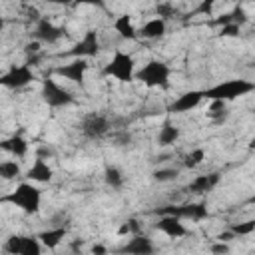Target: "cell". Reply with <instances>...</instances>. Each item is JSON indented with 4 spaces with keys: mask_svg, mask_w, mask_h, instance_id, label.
<instances>
[{
    "mask_svg": "<svg viewBox=\"0 0 255 255\" xmlns=\"http://www.w3.org/2000/svg\"><path fill=\"white\" fill-rule=\"evenodd\" d=\"M0 203H10L18 209H22L24 213L32 215L40 211V203H42V193L38 187H34L32 183H20L16 185V189H12L10 193L0 197Z\"/></svg>",
    "mask_w": 255,
    "mask_h": 255,
    "instance_id": "cell-1",
    "label": "cell"
},
{
    "mask_svg": "<svg viewBox=\"0 0 255 255\" xmlns=\"http://www.w3.org/2000/svg\"><path fill=\"white\" fill-rule=\"evenodd\" d=\"M255 90V84L249 80H227L221 84H215L213 88L203 90V98L205 100H223V102H231L235 98L247 96Z\"/></svg>",
    "mask_w": 255,
    "mask_h": 255,
    "instance_id": "cell-2",
    "label": "cell"
},
{
    "mask_svg": "<svg viewBox=\"0 0 255 255\" xmlns=\"http://www.w3.org/2000/svg\"><path fill=\"white\" fill-rule=\"evenodd\" d=\"M171 68L161 60H149L141 70L135 72V80L145 84L147 88H165L169 84Z\"/></svg>",
    "mask_w": 255,
    "mask_h": 255,
    "instance_id": "cell-3",
    "label": "cell"
},
{
    "mask_svg": "<svg viewBox=\"0 0 255 255\" xmlns=\"http://www.w3.org/2000/svg\"><path fill=\"white\" fill-rule=\"evenodd\" d=\"M104 76L116 78L118 82H131L135 76V62L131 54H126L122 50H116L114 58L104 66L102 70Z\"/></svg>",
    "mask_w": 255,
    "mask_h": 255,
    "instance_id": "cell-4",
    "label": "cell"
},
{
    "mask_svg": "<svg viewBox=\"0 0 255 255\" xmlns=\"http://www.w3.org/2000/svg\"><path fill=\"white\" fill-rule=\"evenodd\" d=\"M42 100L50 108H66V106H72L76 102V98L72 96V92L66 90L62 84H58L50 76H46L42 80Z\"/></svg>",
    "mask_w": 255,
    "mask_h": 255,
    "instance_id": "cell-5",
    "label": "cell"
},
{
    "mask_svg": "<svg viewBox=\"0 0 255 255\" xmlns=\"http://www.w3.org/2000/svg\"><path fill=\"white\" fill-rule=\"evenodd\" d=\"M157 215H173L177 219H191V221H201L209 217L207 205L205 203H179V205H165L155 209Z\"/></svg>",
    "mask_w": 255,
    "mask_h": 255,
    "instance_id": "cell-6",
    "label": "cell"
},
{
    "mask_svg": "<svg viewBox=\"0 0 255 255\" xmlns=\"http://www.w3.org/2000/svg\"><path fill=\"white\" fill-rule=\"evenodd\" d=\"M110 120L104 116V114H98V112H90V114H86L84 116V120H82V126H80V129H82V135L86 137V139H102L104 135H108V131H110Z\"/></svg>",
    "mask_w": 255,
    "mask_h": 255,
    "instance_id": "cell-7",
    "label": "cell"
},
{
    "mask_svg": "<svg viewBox=\"0 0 255 255\" xmlns=\"http://www.w3.org/2000/svg\"><path fill=\"white\" fill-rule=\"evenodd\" d=\"M36 80L34 72L30 66L20 64V66H10L8 72H4L0 76V86L2 88H10V90H20L28 84H32Z\"/></svg>",
    "mask_w": 255,
    "mask_h": 255,
    "instance_id": "cell-8",
    "label": "cell"
},
{
    "mask_svg": "<svg viewBox=\"0 0 255 255\" xmlns=\"http://www.w3.org/2000/svg\"><path fill=\"white\" fill-rule=\"evenodd\" d=\"M100 34L96 30H88L68 52L66 56H72V58H94L100 54Z\"/></svg>",
    "mask_w": 255,
    "mask_h": 255,
    "instance_id": "cell-9",
    "label": "cell"
},
{
    "mask_svg": "<svg viewBox=\"0 0 255 255\" xmlns=\"http://www.w3.org/2000/svg\"><path fill=\"white\" fill-rule=\"evenodd\" d=\"M4 249L14 255H38L42 251L40 239L38 237H28V235H12L6 239Z\"/></svg>",
    "mask_w": 255,
    "mask_h": 255,
    "instance_id": "cell-10",
    "label": "cell"
},
{
    "mask_svg": "<svg viewBox=\"0 0 255 255\" xmlns=\"http://www.w3.org/2000/svg\"><path fill=\"white\" fill-rule=\"evenodd\" d=\"M32 36H34V40H38L42 44H58L66 36V28L52 24L48 18H40L36 22V28H34Z\"/></svg>",
    "mask_w": 255,
    "mask_h": 255,
    "instance_id": "cell-11",
    "label": "cell"
},
{
    "mask_svg": "<svg viewBox=\"0 0 255 255\" xmlns=\"http://www.w3.org/2000/svg\"><path fill=\"white\" fill-rule=\"evenodd\" d=\"M88 68H90L88 58H74L72 62H68L64 66H58L54 70V74L60 76V78H64V80H70V82L82 86L84 84V74L88 72Z\"/></svg>",
    "mask_w": 255,
    "mask_h": 255,
    "instance_id": "cell-12",
    "label": "cell"
},
{
    "mask_svg": "<svg viewBox=\"0 0 255 255\" xmlns=\"http://www.w3.org/2000/svg\"><path fill=\"white\" fill-rule=\"evenodd\" d=\"M203 100V90H189L185 94H181L177 100H173L167 108L169 114H185L191 112L193 108H197Z\"/></svg>",
    "mask_w": 255,
    "mask_h": 255,
    "instance_id": "cell-13",
    "label": "cell"
},
{
    "mask_svg": "<svg viewBox=\"0 0 255 255\" xmlns=\"http://www.w3.org/2000/svg\"><path fill=\"white\" fill-rule=\"evenodd\" d=\"M155 229L161 231V233H165L171 239H179V237H183L187 233V229L181 223V219H177L173 215H159V219L155 223Z\"/></svg>",
    "mask_w": 255,
    "mask_h": 255,
    "instance_id": "cell-14",
    "label": "cell"
},
{
    "mask_svg": "<svg viewBox=\"0 0 255 255\" xmlns=\"http://www.w3.org/2000/svg\"><path fill=\"white\" fill-rule=\"evenodd\" d=\"M219 179H221V175H219L217 171H213V173H203V175H195V177L187 183V191H189V193H195V195L207 193V191H211V189L219 183Z\"/></svg>",
    "mask_w": 255,
    "mask_h": 255,
    "instance_id": "cell-15",
    "label": "cell"
},
{
    "mask_svg": "<svg viewBox=\"0 0 255 255\" xmlns=\"http://www.w3.org/2000/svg\"><path fill=\"white\" fill-rule=\"evenodd\" d=\"M153 251H155V247H153L151 239L145 235H139V233L135 237H131L124 247H120V253H133V255H147Z\"/></svg>",
    "mask_w": 255,
    "mask_h": 255,
    "instance_id": "cell-16",
    "label": "cell"
},
{
    "mask_svg": "<svg viewBox=\"0 0 255 255\" xmlns=\"http://www.w3.org/2000/svg\"><path fill=\"white\" fill-rule=\"evenodd\" d=\"M26 177L32 181H38V183H48L54 177V169L48 165V161L44 157H38L32 163V167L26 171Z\"/></svg>",
    "mask_w": 255,
    "mask_h": 255,
    "instance_id": "cell-17",
    "label": "cell"
},
{
    "mask_svg": "<svg viewBox=\"0 0 255 255\" xmlns=\"http://www.w3.org/2000/svg\"><path fill=\"white\" fill-rule=\"evenodd\" d=\"M165 30H167V22H165V20H161V18H151V20H147V22L137 30V36H141V38H145V40H157V38H161V36L165 34Z\"/></svg>",
    "mask_w": 255,
    "mask_h": 255,
    "instance_id": "cell-18",
    "label": "cell"
},
{
    "mask_svg": "<svg viewBox=\"0 0 255 255\" xmlns=\"http://www.w3.org/2000/svg\"><path fill=\"white\" fill-rule=\"evenodd\" d=\"M0 149H2V151H8L10 155L24 157V155L28 153V141H26L22 135H12V137L0 141Z\"/></svg>",
    "mask_w": 255,
    "mask_h": 255,
    "instance_id": "cell-19",
    "label": "cell"
},
{
    "mask_svg": "<svg viewBox=\"0 0 255 255\" xmlns=\"http://www.w3.org/2000/svg\"><path fill=\"white\" fill-rule=\"evenodd\" d=\"M114 30H116L124 40H137V38H139L129 14H122V16H118L116 22H114Z\"/></svg>",
    "mask_w": 255,
    "mask_h": 255,
    "instance_id": "cell-20",
    "label": "cell"
},
{
    "mask_svg": "<svg viewBox=\"0 0 255 255\" xmlns=\"http://www.w3.org/2000/svg\"><path fill=\"white\" fill-rule=\"evenodd\" d=\"M66 235H68V229H66V227H54V229H48V231L38 233V239H40L48 249H54V247H58V245L64 241Z\"/></svg>",
    "mask_w": 255,
    "mask_h": 255,
    "instance_id": "cell-21",
    "label": "cell"
},
{
    "mask_svg": "<svg viewBox=\"0 0 255 255\" xmlns=\"http://www.w3.org/2000/svg\"><path fill=\"white\" fill-rule=\"evenodd\" d=\"M211 102V106L207 108V118L213 122V124H223L225 120H227V116H229V112H227V102H223V100H209Z\"/></svg>",
    "mask_w": 255,
    "mask_h": 255,
    "instance_id": "cell-22",
    "label": "cell"
},
{
    "mask_svg": "<svg viewBox=\"0 0 255 255\" xmlns=\"http://www.w3.org/2000/svg\"><path fill=\"white\" fill-rule=\"evenodd\" d=\"M179 139V128H175L171 122H165L161 128H159V133H157V143L159 145H171Z\"/></svg>",
    "mask_w": 255,
    "mask_h": 255,
    "instance_id": "cell-23",
    "label": "cell"
},
{
    "mask_svg": "<svg viewBox=\"0 0 255 255\" xmlns=\"http://www.w3.org/2000/svg\"><path fill=\"white\" fill-rule=\"evenodd\" d=\"M104 181L112 187V189H122L124 187V173L114 167V165H108L106 171H104Z\"/></svg>",
    "mask_w": 255,
    "mask_h": 255,
    "instance_id": "cell-24",
    "label": "cell"
},
{
    "mask_svg": "<svg viewBox=\"0 0 255 255\" xmlns=\"http://www.w3.org/2000/svg\"><path fill=\"white\" fill-rule=\"evenodd\" d=\"M22 173V167L18 161L8 159V161H0V179H14Z\"/></svg>",
    "mask_w": 255,
    "mask_h": 255,
    "instance_id": "cell-25",
    "label": "cell"
},
{
    "mask_svg": "<svg viewBox=\"0 0 255 255\" xmlns=\"http://www.w3.org/2000/svg\"><path fill=\"white\" fill-rule=\"evenodd\" d=\"M203 159H205V149H203V147H195V149H191V151L183 157V165H185L187 169H195L197 165L203 163Z\"/></svg>",
    "mask_w": 255,
    "mask_h": 255,
    "instance_id": "cell-26",
    "label": "cell"
},
{
    "mask_svg": "<svg viewBox=\"0 0 255 255\" xmlns=\"http://www.w3.org/2000/svg\"><path fill=\"white\" fill-rule=\"evenodd\" d=\"M155 14H157V18H161V20H169V18H175L177 10H175V6H173L171 2H157Z\"/></svg>",
    "mask_w": 255,
    "mask_h": 255,
    "instance_id": "cell-27",
    "label": "cell"
},
{
    "mask_svg": "<svg viewBox=\"0 0 255 255\" xmlns=\"http://www.w3.org/2000/svg\"><path fill=\"white\" fill-rule=\"evenodd\" d=\"M229 231L237 237V235H251L253 231H255V221L253 219H249V221H245V223H239V225H231L229 227Z\"/></svg>",
    "mask_w": 255,
    "mask_h": 255,
    "instance_id": "cell-28",
    "label": "cell"
},
{
    "mask_svg": "<svg viewBox=\"0 0 255 255\" xmlns=\"http://www.w3.org/2000/svg\"><path fill=\"white\" fill-rule=\"evenodd\" d=\"M177 169H173V167H165V169H155L153 171V179L155 181H159V183H163V181H171V179H175L177 177Z\"/></svg>",
    "mask_w": 255,
    "mask_h": 255,
    "instance_id": "cell-29",
    "label": "cell"
},
{
    "mask_svg": "<svg viewBox=\"0 0 255 255\" xmlns=\"http://www.w3.org/2000/svg\"><path fill=\"white\" fill-rule=\"evenodd\" d=\"M229 14H231V22H233V24H237V26H243V24H247V22H249L247 12H245V10H243V6H239V4H237Z\"/></svg>",
    "mask_w": 255,
    "mask_h": 255,
    "instance_id": "cell-30",
    "label": "cell"
},
{
    "mask_svg": "<svg viewBox=\"0 0 255 255\" xmlns=\"http://www.w3.org/2000/svg\"><path fill=\"white\" fill-rule=\"evenodd\" d=\"M217 2H219V0H201L187 16H195V14H207V16H209V12L213 10V6H215Z\"/></svg>",
    "mask_w": 255,
    "mask_h": 255,
    "instance_id": "cell-31",
    "label": "cell"
},
{
    "mask_svg": "<svg viewBox=\"0 0 255 255\" xmlns=\"http://www.w3.org/2000/svg\"><path fill=\"white\" fill-rule=\"evenodd\" d=\"M239 30H241V26H237V24L229 22V24L221 26L219 36H221V38H235V36H239Z\"/></svg>",
    "mask_w": 255,
    "mask_h": 255,
    "instance_id": "cell-32",
    "label": "cell"
},
{
    "mask_svg": "<svg viewBox=\"0 0 255 255\" xmlns=\"http://www.w3.org/2000/svg\"><path fill=\"white\" fill-rule=\"evenodd\" d=\"M118 233H120V235H126V233H139V223H137L135 219H129V221H126V223L120 227Z\"/></svg>",
    "mask_w": 255,
    "mask_h": 255,
    "instance_id": "cell-33",
    "label": "cell"
},
{
    "mask_svg": "<svg viewBox=\"0 0 255 255\" xmlns=\"http://www.w3.org/2000/svg\"><path fill=\"white\" fill-rule=\"evenodd\" d=\"M80 4H90V6H96L100 10H106V0H74L72 6H80Z\"/></svg>",
    "mask_w": 255,
    "mask_h": 255,
    "instance_id": "cell-34",
    "label": "cell"
},
{
    "mask_svg": "<svg viewBox=\"0 0 255 255\" xmlns=\"http://www.w3.org/2000/svg\"><path fill=\"white\" fill-rule=\"evenodd\" d=\"M26 14H28V20H32L34 24L42 18V16H40V10H38L36 6H28V8H26Z\"/></svg>",
    "mask_w": 255,
    "mask_h": 255,
    "instance_id": "cell-35",
    "label": "cell"
},
{
    "mask_svg": "<svg viewBox=\"0 0 255 255\" xmlns=\"http://www.w3.org/2000/svg\"><path fill=\"white\" fill-rule=\"evenodd\" d=\"M40 44H42V42L32 40V42H28V44L24 46V52H26V54H38V52H40Z\"/></svg>",
    "mask_w": 255,
    "mask_h": 255,
    "instance_id": "cell-36",
    "label": "cell"
},
{
    "mask_svg": "<svg viewBox=\"0 0 255 255\" xmlns=\"http://www.w3.org/2000/svg\"><path fill=\"white\" fill-rule=\"evenodd\" d=\"M211 251H213V253H227V251H229V247L225 245V241H219L217 245H213V247H211Z\"/></svg>",
    "mask_w": 255,
    "mask_h": 255,
    "instance_id": "cell-37",
    "label": "cell"
},
{
    "mask_svg": "<svg viewBox=\"0 0 255 255\" xmlns=\"http://www.w3.org/2000/svg\"><path fill=\"white\" fill-rule=\"evenodd\" d=\"M231 239H235V235L227 229V231H223V233H219L217 235V241H231Z\"/></svg>",
    "mask_w": 255,
    "mask_h": 255,
    "instance_id": "cell-38",
    "label": "cell"
},
{
    "mask_svg": "<svg viewBox=\"0 0 255 255\" xmlns=\"http://www.w3.org/2000/svg\"><path fill=\"white\" fill-rule=\"evenodd\" d=\"M46 2H50V4H64V6H72V2H74V0H46Z\"/></svg>",
    "mask_w": 255,
    "mask_h": 255,
    "instance_id": "cell-39",
    "label": "cell"
},
{
    "mask_svg": "<svg viewBox=\"0 0 255 255\" xmlns=\"http://www.w3.org/2000/svg\"><path fill=\"white\" fill-rule=\"evenodd\" d=\"M92 251H94V253H106L108 249H106L104 245H94V247H92Z\"/></svg>",
    "mask_w": 255,
    "mask_h": 255,
    "instance_id": "cell-40",
    "label": "cell"
},
{
    "mask_svg": "<svg viewBox=\"0 0 255 255\" xmlns=\"http://www.w3.org/2000/svg\"><path fill=\"white\" fill-rule=\"evenodd\" d=\"M4 26H6V20H4V18H2V16H0V32H2V30H4Z\"/></svg>",
    "mask_w": 255,
    "mask_h": 255,
    "instance_id": "cell-41",
    "label": "cell"
},
{
    "mask_svg": "<svg viewBox=\"0 0 255 255\" xmlns=\"http://www.w3.org/2000/svg\"><path fill=\"white\" fill-rule=\"evenodd\" d=\"M16 2H22V4H26V2H28V0H16Z\"/></svg>",
    "mask_w": 255,
    "mask_h": 255,
    "instance_id": "cell-42",
    "label": "cell"
}]
</instances>
